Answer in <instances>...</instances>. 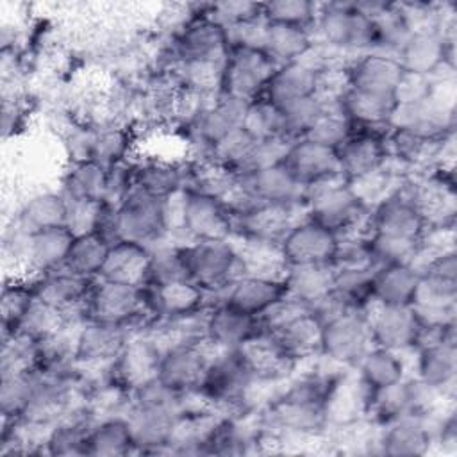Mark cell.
Here are the masks:
<instances>
[{"mask_svg":"<svg viewBox=\"0 0 457 457\" xmlns=\"http://www.w3.org/2000/svg\"><path fill=\"white\" fill-rule=\"evenodd\" d=\"M455 375H457V343L443 341L439 345L416 350V373L423 384L452 393L455 389Z\"/></svg>","mask_w":457,"mask_h":457,"instance_id":"d6a6232c","label":"cell"},{"mask_svg":"<svg viewBox=\"0 0 457 457\" xmlns=\"http://www.w3.org/2000/svg\"><path fill=\"white\" fill-rule=\"evenodd\" d=\"M228 54V39L225 29L207 14V4L171 36L162 50L161 68H170L179 62L195 61H225Z\"/></svg>","mask_w":457,"mask_h":457,"instance_id":"3957f363","label":"cell"},{"mask_svg":"<svg viewBox=\"0 0 457 457\" xmlns=\"http://www.w3.org/2000/svg\"><path fill=\"white\" fill-rule=\"evenodd\" d=\"M209 359L195 346H177L166 350L161 359L159 380L177 393L198 391L207 373Z\"/></svg>","mask_w":457,"mask_h":457,"instance_id":"cb8c5ba5","label":"cell"},{"mask_svg":"<svg viewBox=\"0 0 457 457\" xmlns=\"http://www.w3.org/2000/svg\"><path fill=\"white\" fill-rule=\"evenodd\" d=\"M341 109L352 125L357 127H389V118L395 109V98L348 87L341 96Z\"/></svg>","mask_w":457,"mask_h":457,"instance_id":"8d00e7d4","label":"cell"},{"mask_svg":"<svg viewBox=\"0 0 457 457\" xmlns=\"http://www.w3.org/2000/svg\"><path fill=\"white\" fill-rule=\"evenodd\" d=\"M255 382L241 353L234 348L209 362L200 391L223 416H239L255 409L252 405Z\"/></svg>","mask_w":457,"mask_h":457,"instance_id":"6da1fadb","label":"cell"},{"mask_svg":"<svg viewBox=\"0 0 457 457\" xmlns=\"http://www.w3.org/2000/svg\"><path fill=\"white\" fill-rule=\"evenodd\" d=\"M164 198L134 186L118 207H114L116 241H134L145 246L159 243L166 236Z\"/></svg>","mask_w":457,"mask_h":457,"instance_id":"5b68a950","label":"cell"},{"mask_svg":"<svg viewBox=\"0 0 457 457\" xmlns=\"http://www.w3.org/2000/svg\"><path fill=\"white\" fill-rule=\"evenodd\" d=\"M277 68L264 50L230 46L223 68L221 93L248 104L255 102L262 96Z\"/></svg>","mask_w":457,"mask_h":457,"instance_id":"ba28073f","label":"cell"},{"mask_svg":"<svg viewBox=\"0 0 457 457\" xmlns=\"http://www.w3.org/2000/svg\"><path fill=\"white\" fill-rule=\"evenodd\" d=\"M359 307L352 305L343 295H339L334 287L323 295L320 300H316L312 305H311V311L312 314L316 316V320L321 323V325H327L337 318H341L343 314L350 312V311H355Z\"/></svg>","mask_w":457,"mask_h":457,"instance_id":"be15d7a7","label":"cell"},{"mask_svg":"<svg viewBox=\"0 0 457 457\" xmlns=\"http://www.w3.org/2000/svg\"><path fill=\"white\" fill-rule=\"evenodd\" d=\"M241 127L255 139L284 137L282 112L264 98H257L255 102L248 104Z\"/></svg>","mask_w":457,"mask_h":457,"instance_id":"f5cc1de1","label":"cell"},{"mask_svg":"<svg viewBox=\"0 0 457 457\" xmlns=\"http://www.w3.org/2000/svg\"><path fill=\"white\" fill-rule=\"evenodd\" d=\"M280 245L289 264L332 262L337 248V237L316 221L305 220L293 227Z\"/></svg>","mask_w":457,"mask_h":457,"instance_id":"ffe728a7","label":"cell"},{"mask_svg":"<svg viewBox=\"0 0 457 457\" xmlns=\"http://www.w3.org/2000/svg\"><path fill=\"white\" fill-rule=\"evenodd\" d=\"M66 227L73 236H84L98 230V225L105 211V202L66 198Z\"/></svg>","mask_w":457,"mask_h":457,"instance_id":"91938a15","label":"cell"},{"mask_svg":"<svg viewBox=\"0 0 457 457\" xmlns=\"http://www.w3.org/2000/svg\"><path fill=\"white\" fill-rule=\"evenodd\" d=\"M336 266L332 262L291 264L284 280L286 293L312 305L334 287Z\"/></svg>","mask_w":457,"mask_h":457,"instance_id":"74e56055","label":"cell"},{"mask_svg":"<svg viewBox=\"0 0 457 457\" xmlns=\"http://www.w3.org/2000/svg\"><path fill=\"white\" fill-rule=\"evenodd\" d=\"M321 111H323V107L316 100V96L295 102V104L280 109L284 137L289 141L305 137V134L309 132L312 123L318 120Z\"/></svg>","mask_w":457,"mask_h":457,"instance_id":"9f6ffc18","label":"cell"},{"mask_svg":"<svg viewBox=\"0 0 457 457\" xmlns=\"http://www.w3.org/2000/svg\"><path fill=\"white\" fill-rule=\"evenodd\" d=\"M309 220L303 202L298 204H261L253 202L246 209L232 214V234L282 241L298 223Z\"/></svg>","mask_w":457,"mask_h":457,"instance_id":"30bf717a","label":"cell"},{"mask_svg":"<svg viewBox=\"0 0 457 457\" xmlns=\"http://www.w3.org/2000/svg\"><path fill=\"white\" fill-rule=\"evenodd\" d=\"M314 43L312 30L289 23H266L262 50L277 66L298 61Z\"/></svg>","mask_w":457,"mask_h":457,"instance_id":"d590c367","label":"cell"},{"mask_svg":"<svg viewBox=\"0 0 457 457\" xmlns=\"http://www.w3.org/2000/svg\"><path fill=\"white\" fill-rule=\"evenodd\" d=\"M111 245L112 243L98 232L75 236L62 270L71 271L79 277L96 278L107 259Z\"/></svg>","mask_w":457,"mask_h":457,"instance_id":"b9f144b4","label":"cell"},{"mask_svg":"<svg viewBox=\"0 0 457 457\" xmlns=\"http://www.w3.org/2000/svg\"><path fill=\"white\" fill-rule=\"evenodd\" d=\"M427 225L403 186L373 209V236L420 243Z\"/></svg>","mask_w":457,"mask_h":457,"instance_id":"5bb4252c","label":"cell"},{"mask_svg":"<svg viewBox=\"0 0 457 457\" xmlns=\"http://www.w3.org/2000/svg\"><path fill=\"white\" fill-rule=\"evenodd\" d=\"M284 295L286 286L280 282L253 277H236L223 291H220L218 303L225 302L243 312L259 316Z\"/></svg>","mask_w":457,"mask_h":457,"instance_id":"4dcf8cb0","label":"cell"},{"mask_svg":"<svg viewBox=\"0 0 457 457\" xmlns=\"http://www.w3.org/2000/svg\"><path fill=\"white\" fill-rule=\"evenodd\" d=\"M162 352L145 334H134L114 361V380L130 393L159 378Z\"/></svg>","mask_w":457,"mask_h":457,"instance_id":"2e32d148","label":"cell"},{"mask_svg":"<svg viewBox=\"0 0 457 457\" xmlns=\"http://www.w3.org/2000/svg\"><path fill=\"white\" fill-rule=\"evenodd\" d=\"M314 27H318L320 43L341 52L359 55L373 50V21L357 9L355 2H330L318 5Z\"/></svg>","mask_w":457,"mask_h":457,"instance_id":"277c9868","label":"cell"},{"mask_svg":"<svg viewBox=\"0 0 457 457\" xmlns=\"http://www.w3.org/2000/svg\"><path fill=\"white\" fill-rule=\"evenodd\" d=\"M66 198L62 193H37L30 196L18 212L16 227L25 234L66 225Z\"/></svg>","mask_w":457,"mask_h":457,"instance_id":"f35d334b","label":"cell"},{"mask_svg":"<svg viewBox=\"0 0 457 457\" xmlns=\"http://www.w3.org/2000/svg\"><path fill=\"white\" fill-rule=\"evenodd\" d=\"M207 14L223 29L241 21H248L262 14V4L257 2H216L207 4Z\"/></svg>","mask_w":457,"mask_h":457,"instance_id":"94428289","label":"cell"},{"mask_svg":"<svg viewBox=\"0 0 457 457\" xmlns=\"http://www.w3.org/2000/svg\"><path fill=\"white\" fill-rule=\"evenodd\" d=\"M318 71L302 61L282 64L275 70L261 98L268 100L278 109L316 95Z\"/></svg>","mask_w":457,"mask_h":457,"instance_id":"4316f807","label":"cell"},{"mask_svg":"<svg viewBox=\"0 0 457 457\" xmlns=\"http://www.w3.org/2000/svg\"><path fill=\"white\" fill-rule=\"evenodd\" d=\"M73 237L75 236L66 225L29 234L25 262L32 273V278H39L43 275L61 270L73 243Z\"/></svg>","mask_w":457,"mask_h":457,"instance_id":"484cf974","label":"cell"},{"mask_svg":"<svg viewBox=\"0 0 457 457\" xmlns=\"http://www.w3.org/2000/svg\"><path fill=\"white\" fill-rule=\"evenodd\" d=\"M455 45L446 43L434 29L416 30L409 36L396 59L405 71L432 75L443 62L455 64Z\"/></svg>","mask_w":457,"mask_h":457,"instance_id":"603a6c76","label":"cell"},{"mask_svg":"<svg viewBox=\"0 0 457 457\" xmlns=\"http://www.w3.org/2000/svg\"><path fill=\"white\" fill-rule=\"evenodd\" d=\"M66 325L59 309L48 305L46 302L39 300L37 296L29 305L27 312L20 320L16 332H21L36 341H41L55 332H59Z\"/></svg>","mask_w":457,"mask_h":457,"instance_id":"f907efd6","label":"cell"},{"mask_svg":"<svg viewBox=\"0 0 457 457\" xmlns=\"http://www.w3.org/2000/svg\"><path fill=\"white\" fill-rule=\"evenodd\" d=\"M321 330L323 325L316 320L312 311H309L270 334L275 336L286 353L300 364L321 355Z\"/></svg>","mask_w":457,"mask_h":457,"instance_id":"836d02e7","label":"cell"},{"mask_svg":"<svg viewBox=\"0 0 457 457\" xmlns=\"http://www.w3.org/2000/svg\"><path fill=\"white\" fill-rule=\"evenodd\" d=\"M262 14L266 21L311 29L318 16V4L309 0H273L262 4Z\"/></svg>","mask_w":457,"mask_h":457,"instance_id":"11a10c76","label":"cell"},{"mask_svg":"<svg viewBox=\"0 0 457 457\" xmlns=\"http://www.w3.org/2000/svg\"><path fill=\"white\" fill-rule=\"evenodd\" d=\"M91 320L123 325L130 336L141 334L155 320L146 287L95 278L89 295Z\"/></svg>","mask_w":457,"mask_h":457,"instance_id":"7a4b0ae2","label":"cell"},{"mask_svg":"<svg viewBox=\"0 0 457 457\" xmlns=\"http://www.w3.org/2000/svg\"><path fill=\"white\" fill-rule=\"evenodd\" d=\"M420 282V271L411 264H380L371 280V300L382 305H411Z\"/></svg>","mask_w":457,"mask_h":457,"instance_id":"1f68e13d","label":"cell"},{"mask_svg":"<svg viewBox=\"0 0 457 457\" xmlns=\"http://www.w3.org/2000/svg\"><path fill=\"white\" fill-rule=\"evenodd\" d=\"M150 309L157 318H175L198 311L207 303V295L191 280L145 286Z\"/></svg>","mask_w":457,"mask_h":457,"instance_id":"f1b7e54d","label":"cell"},{"mask_svg":"<svg viewBox=\"0 0 457 457\" xmlns=\"http://www.w3.org/2000/svg\"><path fill=\"white\" fill-rule=\"evenodd\" d=\"M373 346L375 343L364 309L350 311L323 325L321 353L345 368H355Z\"/></svg>","mask_w":457,"mask_h":457,"instance_id":"9c48e42d","label":"cell"},{"mask_svg":"<svg viewBox=\"0 0 457 457\" xmlns=\"http://www.w3.org/2000/svg\"><path fill=\"white\" fill-rule=\"evenodd\" d=\"M303 204L309 220L334 234L346 228L368 209L355 198L345 177H334L305 187Z\"/></svg>","mask_w":457,"mask_h":457,"instance_id":"52a82bcc","label":"cell"},{"mask_svg":"<svg viewBox=\"0 0 457 457\" xmlns=\"http://www.w3.org/2000/svg\"><path fill=\"white\" fill-rule=\"evenodd\" d=\"M391 127H357L352 125L350 136L336 150L341 173L346 180L362 177L380 168L387 159L386 137Z\"/></svg>","mask_w":457,"mask_h":457,"instance_id":"7c38bea8","label":"cell"},{"mask_svg":"<svg viewBox=\"0 0 457 457\" xmlns=\"http://www.w3.org/2000/svg\"><path fill=\"white\" fill-rule=\"evenodd\" d=\"M107 168L93 159L75 161L62 179V195L68 200L104 202Z\"/></svg>","mask_w":457,"mask_h":457,"instance_id":"60d3db41","label":"cell"},{"mask_svg":"<svg viewBox=\"0 0 457 457\" xmlns=\"http://www.w3.org/2000/svg\"><path fill=\"white\" fill-rule=\"evenodd\" d=\"M150 250L134 241L120 239L111 245L98 278L145 287L148 284Z\"/></svg>","mask_w":457,"mask_h":457,"instance_id":"d4e9b609","label":"cell"},{"mask_svg":"<svg viewBox=\"0 0 457 457\" xmlns=\"http://www.w3.org/2000/svg\"><path fill=\"white\" fill-rule=\"evenodd\" d=\"M228 241L236 252L237 277H253L284 284L291 264L287 262L278 241L239 234H232Z\"/></svg>","mask_w":457,"mask_h":457,"instance_id":"4fadbf2b","label":"cell"},{"mask_svg":"<svg viewBox=\"0 0 457 457\" xmlns=\"http://www.w3.org/2000/svg\"><path fill=\"white\" fill-rule=\"evenodd\" d=\"M239 177L253 202L298 204L305 198V186H302L282 162Z\"/></svg>","mask_w":457,"mask_h":457,"instance_id":"7402d4cb","label":"cell"},{"mask_svg":"<svg viewBox=\"0 0 457 457\" xmlns=\"http://www.w3.org/2000/svg\"><path fill=\"white\" fill-rule=\"evenodd\" d=\"M130 332L123 325L87 320L79 334L77 361L112 362L129 341Z\"/></svg>","mask_w":457,"mask_h":457,"instance_id":"83f0119b","label":"cell"},{"mask_svg":"<svg viewBox=\"0 0 457 457\" xmlns=\"http://www.w3.org/2000/svg\"><path fill=\"white\" fill-rule=\"evenodd\" d=\"M377 268H370V270H337L336 268L334 289L339 295H343L352 305L362 309L371 300V280Z\"/></svg>","mask_w":457,"mask_h":457,"instance_id":"6f0895ef","label":"cell"},{"mask_svg":"<svg viewBox=\"0 0 457 457\" xmlns=\"http://www.w3.org/2000/svg\"><path fill=\"white\" fill-rule=\"evenodd\" d=\"M402 73L403 68L398 59L382 52L359 54L348 64L350 87L377 95L393 96Z\"/></svg>","mask_w":457,"mask_h":457,"instance_id":"44dd1931","label":"cell"},{"mask_svg":"<svg viewBox=\"0 0 457 457\" xmlns=\"http://www.w3.org/2000/svg\"><path fill=\"white\" fill-rule=\"evenodd\" d=\"M130 141V132L127 129L116 125L93 129V139L87 159H93L109 170L114 164L129 159Z\"/></svg>","mask_w":457,"mask_h":457,"instance_id":"7dc6e473","label":"cell"},{"mask_svg":"<svg viewBox=\"0 0 457 457\" xmlns=\"http://www.w3.org/2000/svg\"><path fill=\"white\" fill-rule=\"evenodd\" d=\"M237 352L259 382H286L298 368L277 337L264 330H259L255 336L246 339Z\"/></svg>","mask_w":457,"mask_h":457,"instance_id":"ac0fdd59","label":"cell"},{"mask_svg":"<svg viewBox=\"0 0 457 457\" xmlns=\"http://www.w3.org/2000/svg\"><path fill=\"white\" fill-rule=\"evenodd\" d=\"M36 378H37V370L20 371V373H2V384H0L2 421L18 420L25 412L34 391Z\"/></svg>","mask_w":457,"mask_h":457,"instance_id":"bcb514c9","label":"cell"},{"mask_svg":"<svg viewBox=\"0 0 457 457\" xmlns=\"http://www.w3.org/2000/svg\"><path fill=\"white\" fill-rule=\"evenodd\" d=\"M293 141L286 137H268V139H257L252 152L245 159V162L239 166L237 175H246L268 166H275L284 161L289 146Z\"/></svg>","mask_w":457,"mask_h":457,"instance_id":"680465c9","label":"cell"},{"mask_svg":"<svg viewBox=\"0 0 457 457\" xmlns=\"http://www.w3.org/2000/svg\"><path fill=\"white\" fill-rule=\"evenodd\" d=\"M371 389L373 387L361 377L357 368L343 370L325 400L327 428L368 418Z\"/></svg>","mask_w":457,"mask_h":457,"instance_id":"9a60e30c","label":"cell"},{"mask_svg":"<svg viewBox=\"0 0 457 457\" xmlns=\"http://www.w3.org/2000/svg\"><path fill=\"white\" fill-rule=\"evenodd\" d=\"M430 91H432V79L428 75H420V73L403 70L393 96L396 105H409V104L423 102L425 98L430 96Z\"/></svg>","mask_w":457,"mask_h":457,"instance_id":"6125c7cd","label":"cell"},{"mask_svg":"<svg viewBox=\"0 0 457 457\" xmlns=\"http://www.w3.org/2000/svg\"><path fill=\"white\" fill-rule=\"evenodd\" d=\"M136 453V443L125 416L95 421L87 436V455L120 457Z\"/></svg>","mask_w":457,"mask_h":457,"instance_id":"ab89813d","label":"cell"},{"mask_svg":"<svg viewBox=\"0 0 457 457\" xmlns=\"http://www.w3.org/2000/svg\"><path fill=\"white\" fill-rule=\"evenodd\" d=\"M375 346L389 348L395 352L412 348L418 332V320L411 305H382L370 300L364 307Z\"/></svg>","mask_w":457,"mask_h":457,"instance_id":"e0dca14e","label":"cell"},{"mask_svg":"<svg viewBox=\"0 0 457 457\" xmlns=\"http://www.w3.org/2000/svg\"><path fill=\"white\" fill-rule=\"evenodd\" d=\"M411 412V393L407 378L384 387H373L368 405V420L386 427Z\"/></svg>","mask_w":457,"mask_h":457,"instance_id":"ee69618b","label":"cell"},{"mask_svg":"<svg viewBox=\"0 0 457 457\" xmlns=\"http://www.w3.org/2000/svg\"><path fill=\"white\" fill-rule=\"evenodd\" d=\"M371 387H384L405 378V359L402 352L373 346L355 366Z\"/></svg>","mask_w":457,"mask_h":457,"instance_id":"7bdbcfd3","label":"cell"},{"mask_svg":"<svg viewBox=\"0 0 457 457\" xmlns=\"http://www.w3.org/2000/svg\"><path fill=\"white\" fill-rule=\"evenodd\" d=\"M352 132V121L343 112L341 105L323 107L318 120L312 123L305 139L337 150Z\"/></svg>","mask_w":457,"mask_h":457,"instance_id":"816d5d0a","label":"cell"},{"mask_svg":"<svg viewBox=\"0 0 457 457\" xmlns=\"http://www.w3.org/2000/svg\"><path fill=\"white\" fill-rule=\"evenodd\" d=\"M261 330L257 316L243 312L230 303L220 302L211 307L207 337L216 345L234 350Z\"/></svg>","mask_w":457,"mask_h":457,"instance_id":"f546056e","label":"cell"},{"mask_svg":"<svg viewBox=\"0 0 457 457\" xmlns=\"http://www.w3.org/2000/svg\"><path fill=\"white\" fill-rule=\"evenodd\" d=\"M36 278H14L5 282L2 287V300H0V314H2V334L14 332L20 320L27 312L29 305L36 298L34 289Z\"/></svg>","mask_w":457,"mask_h":457,"instance_id":"681fc988","label":"cell"},{"mask_svg":"<svg viewBox=\"0 0 457 457\" xmlns=\"http://www.w3.org/2000/svg\"><path fill=\"white\" fill-rule=\"evenodd\" d=\"M39 341L21 334L9 332L2 334L0 352V373H20L37 368Z\"/></svg>","mask_w":457,"mask_h":457,"instance_id":"c3c4849f","label":"cell"},{"mask_svg":"<svg viewBox=\"0 0 457 457\" xmlns=\"http://www.w3.org/2000/svg\"><path fill=\"white\" fill-rule=\"evenodd\" d=\"M148 250H150V270H148L146 286L189 280V273L182 255V245L168 243L164 236L159 243L152 245Z\"/></svg>","mask_w":457,"mask_h":457,"instance_id":"f6af8a7d","label":"cell"},{"mask_svg":"<svg viewBox=\"0 0 457 457\" xmlns=\"http://www.w3.org/2000/svg\"><path fill=\"white\" fill-rule=\"evenodd\" d=\"M182 255L189 280L216 298L237 277V259L228 239L191 241L182 245Z\"/></svg>","mask_w":457,"mask_h":457,"instance_id":"8992f818","label":"cell"},{"mask_svg":"<svg viewBox=\"0 0 457 457\" xmlns=\"http://www.w3.org/2000/svg\"><path fill=\"white\" fill-rule=\"evenodd\" d=\"M134 186L150 195L166 198L180 189H186L187 166L157 157L139 161L134 168Z\"/></svg>","mask_w":457,"mask_h":457,"instance_id":"e575fe53","label":"cell"},{"mask_svg":"<svg viewBox=\"0 0 457 457\" xmlns=\"http://www.w3.org/2000/svg\"><path fill=\"white\" fill-rule=\"evenodd\" d=\"M255 141H257L255 137H252L243 127H239L230 134H227L225 137H221L218 143H214L211 146L207 159L225 168H230L232 171L237 173L239 166L245 162V159L252 152Z\"/></svg>","mask_w":457,"mask_h":457,"instance_id":"db71d44e","label":"cell"},{"mask_svg":"<svg viewBox=\"0 0 457 457\" xmlns=\"http://www.w3.org/2000/svg\"><path fill=\"white\" fill-rule=\"evenodd\" d=\"M182 232L189 241H225L232 236V214L218 198L186 189Z\"/></svg>","mask_w":457,"mask_h":457,"instance_id":"8fae6325","label":"cell"},{"mask_svg":"<svg viewBox=\"0 0 457 457\" xmlns=\"http://www.w3.org/2000/svg\"><path fill=\"white\" fill-rule=\"evenodd\" d=\"M282 164L305 187L321 180L343 177L337 152L305 137L291 143Z\"/></svg>","mask_w":457,"mask_h":457,"instance_id":"d6986e66","label":"cell"}]
</instances>
